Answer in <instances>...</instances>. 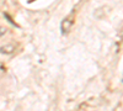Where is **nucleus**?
I'll list each match as a JSON object with an SVG mask.
<instances>
[]
</instances>
